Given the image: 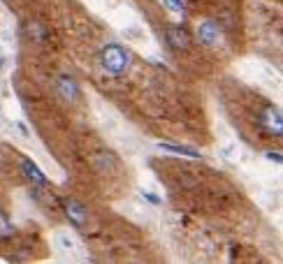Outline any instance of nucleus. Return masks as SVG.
Wrapping results in <instances>:
<instances>
[{
	"instance_id": "1",
	"label": "nucleus",
	"mask_w": 283,
	"mask_h": 264,
	"mask_svg": "<svg viewBox=\"0 0 283 264\" xmlns=\"http://www.w3.org/2000/svg\"><path fill=\"white\" fill-rule=\"evenodd\" d=\"M100 63L112 75H123L125 70L130 68V53L119 44H107L102 49V53H100Z\"/></svg>"
},
{
	"instance_id": "2",
	"label": "nucleus",
	"mask_w": 283,
	"mask_h": 264,
	"mask_svg": "<svg viewBox=\"0 0 283 264\" xmlns=\"http://www.w3.org/2000/svg\"><path fill=\"white\" fill-rule=\"evenodd\" d=\"M262 125L267 128L269 135H274V137H281L283 132V121H281V109L274 105H269L265 107V112H262Z\"/></svg>"
},
{
	"instance_id": "3",
	"label": "nucleus",
	"mask_w": 283,
	"mask_h": 264,
	"mask_svg": "<svg viewBox=\"0 0 283 264\" xmlns=\"http://www.w3.org/2000/svg\"><path fill=\"white\" fill-rule=\"evenodd\" d=\"M65 216H68V220L75 227H84L86 223H88L86 206L81 202H77V199H68V202H65Z\"/></svg>"
},
{
	"instance_id": "4",
	"label": "nucleus",
	"mask_w": 283,
	"mask_h": 264,
	"mask_svg": "<svg viewBox=\"0 0 283 264\" xmlns=\"http://www.w3.org/2000/svg\"><path fill=\"white\" fill-rule=\"evenodd\" d=\"M167 42L176 51H186L191 46V35L184 28H167Z\"/></svg>"
},
{
	"instance_id": "5",
	"label": "nucleus",
	"mask_w": 283,
	"mask_h": 264,
	"mask_svg": "<svg viewBox=\"0 0 283 264\" xmlns=\"http://www.w3.org/2000/svg\"><path fill=\"white\" fill-rule=\"evenodd\" d=\"M198 38L202 44H207V46H216L218 44V39H221V31H218V26L216 23H204V26H200V31H198Z\"/></svg>"
},
{
	"instance_id": "6",
	"label": "nucleus",
	"mask_w": 283,
	"mask_h": 264,
	"mask_svg": "<svg viewBox=\"0 0 283 264\" xmlns=\"http://www.w3.org/2000/svg\"><path fill=\"white\" fill-rule=\"evenodd\" d=\"M21 169H23V174L28 176V181H33L35 186H44V183H46V176L42 174V169H40L33 160H23Z\"/></svg>"
},
{
	"instance_id": "7",
	"label": "nucleus",
	"mask_w": 283,
	"mask_h": 264,
	"mask_svg": "<svg viewBox=\"0 0 283 264\" xmlns=\"http://www.w3.org/2000/svg\"><path fill=\"white\" fill-rule=\"evenodd\" d=\"M58 91H61L63 100H77L79 98V88H77V81L72 76H61L58 81Z\"/></svg>"
},
{
	"instance_id": "8",
	"label": "nucleus",
	"mask_w": 283,
	"mask_h": 264,
	"mask_svg": "<svg viewBox=\"0 0 283 264\" xmlns=\"http://www.w3.org/2000/svg\"><path fill=\"white\" fill-rule=\"evenodd\" d=\"M158 149L162 151H169V153H181V155H188V158H200V151L191 149V146H176V144H158Z\"/></svg>"
},
{
	"instance_id": "9",
	"label": "nucleus",
	"mask_w": 283,
	"mask_h": 264,
	"mask_svg": "<svg viewBox=\"0 0 283 264\" xmlns=\"http://www.w3.org/2000/svg\"><path fill=\"white\" fill-rule=\"evenodd\" d=\"M14 234V227H12V220L7 218V213L0 211V239H9Z\"/></svg>"
},
{
	"instance_id": "10",
	"label": "nucleus",
	"mask_w": 283,
	"mask_h": 264,
	"mask_svg": "<svg viewBox=\"0 0 283 264\" xmlns=\"http://www.w3.org/2000/svg\"><path fill=\"white\" fill-rule=\"evenodd\" d=\"M165 5H167L172 12H184V9H186V0H165Z\"/></svg>"
},
{
	"instance_id": "11",
	"label": "nucleus",
	"mask_w": 283,
	"mask_h": 264,
	"mask_svg": "<svg viewBox=\"0 0 283 264\" xmlns=\"http://www.w3.org/2000/svg\"><path fill=\"white\" fill-rule=\"evenodd\" d=\"M267 158L269 160H276V162H281V155H279V153H267Z\"/></svg>"
}]
</instances>
